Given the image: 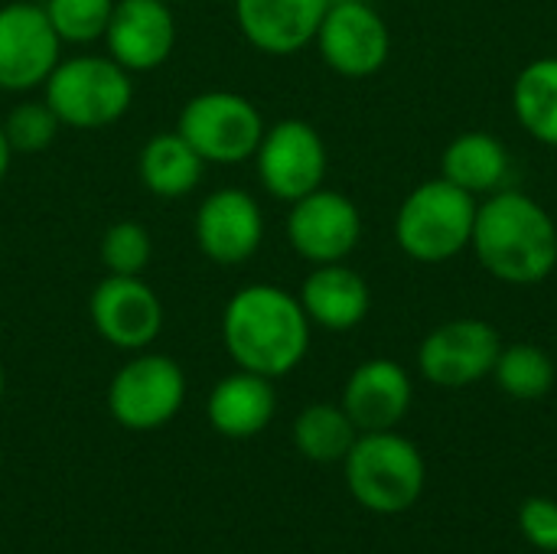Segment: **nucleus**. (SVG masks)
Listing matches in <instances>:
<instances>
[{
	"instance_id": "obj_15",
	"label": "nucleus",
	"mask_w": 557,
	"mask_h": 554,
	"mask_svg": "<svg viewBox=\"0 0 557 554\" xmlns=\"http://www.w3.org/2000/svg\"><path fill=\"white\" fill-rule=\"evenodd\" d=\"M108 56L131 75L160 69L176 49V16L166 0H114L108 29Z\"/></svg>"
},
{
	"instance_id": "obj_8",
	"label": "nucleus",
	"mask_w": 557,
	"mask_h": 554,
	"mask_svg": "<svg viewBox=\"0 0 557 554\" xmlns=\"http://www.w3.org/2000/svg\"><path fill=\"white\" fill-rule=\"evenodd\" d=\"M251 160L264 193L281 202H297L300 196L320 189L330 167L323 134L300 118H284L264 127Z\"/></svg>"
},
{
	"instance_id": "obj_4",
	"label": "nucleus",
	"mask_w": 557,
	"mask_h": 554,
	"mask_svg": "<svg viewBox=\"0 0 557 554\" xmlns=\"http://www.w3.org/2000/svg\"><path fill=\"white\" fill-rule=\"evenodd\" d=\"M343 470L352 500L379 516H395L411 509L428 483V467L421 451L395 431L359 434L343 460Z\"/></svg>"
},
{
	"instance_id": "obj_9",
	"label": "nucleus",
	"mask_w": 557,
	"mask_h": 554,
	"mask_svg": "<svg viewBox=\"0 0 557 554\" xmlns=\"http://www.w3.org/2000/svg\"><path fill=\"white\" fill-rule=\"evenodd\" d=\"M503 336L493 323L476 317H457L434 327L418 349L421 376L437 389H467L486 376L499 359Z\"/></svg>"
},
{
	"instance_id": "obj_16",
	"label": "nucleus",
	"mask_w": 557,
	"mask_h": 554,
	"mask_svg": "<svg viewBox=\"0 0 557 554\" xmlns=\"http://www.w3.org/2000/svg\"><path fill=\"white\" fill-rule=\"evenodd\" d=\"M414 389L411 376L395 359H366L352 369L343 385V411L352 418L359 434L369 431H395L408 408Z\"/></svg>"
},
{
	"instance_id": "obj_1",
	"label": "nucleus",
	"mask_w": 557,
	"mask_h": 554,
	"mask_svg": "<svg viewBox=\"0 0 557 554\" xmlns=\"http://www.w3.org/2000/svg\"><path fill=\"white\" fill-rule=\"evenodd\" d=\"M222 346L238 369L264 379L290 376L310 349V330L297 294L277 284H245L222 310Z\"/></svg>"
},
{
	"instance_id": "obj_19",
	"label": "nucleus",
	"mask_w": 557,
	"mask_h": 554,
	"mask_svg": "<svg viewBox=\"0 0 557 554\" xmlns=\"http://www.w3.org/2000/svg\"><path fill=\"white\" fill-rule=\"evenodd\" d=\"M277 411L274 379H264L248 369H235L232 376L219 379L206 402L209 424L228 441L258 438Z\"/></svg>"
},
{
	"instance_id": "obj_29",
	"label": "nucleus",
	"mask_w": 557,
	"mask_h": 554,
	"mask_svg": "<svg viewBox=\"0 0 557 554\" xmlns=\"http://www.w3.org/2000/svg\"><path fill=\"white\" fill-rule=\"evenodd\" d=\"M10 163H13V150H10V144H7L3 124H0V183H3L7 173H10Z\"/></svg>"
},
{
	"instance_id": "obj_21",
	"label": "nucleus",
	"mask_w": 557,
	"mask_h": 554,
	"mask_svg": "<svg viewBox=\"0 0 557 554\" xmlns=\"http://www.w3.org/2000/svg\"><path fill=\"white\" fill-rule=\"evenodd\" d=\"M206 167L209 163L193 150V144L176 127L153 134L137 157V176L144 189L157 199H183L196 193Z\"/></svg>"
},
{
	"instance_id": "obj_18",
	"label": "nucleus",
	"mask_w": 557,
	"mask_h": 554,
	"mask_svg": "<svg viewBox=\"0 0 557 554\" xmlns=\"http://www.w3.org/2000/svg\"><path fill=\"white\" fill-rule=\"evenodd\" d=\"M297 300L313 327L330 333H346L369 317L372 291L359 271H352L346 261H333V264H313V271L300 284Z\"/></svg>"
},
{
	"instance_id": "obj_17",
	"label": "nucleus",
	"mask_w": 557,
	"mask_h": 554,
	"mask_svg": "<svg viewBox=\"0 0 557 554\" xmlns=\"http://www.w3.org/2000/svg\"><path fill=\"white\" fill-rule=\"evenodd\" d=\"M333 0H235L242 36L268 56H294L317 39Z\"/></svg>"
},
{
	"instance_id": "obj_11",
	"label": "nucleus",
	"mask_w": 557,
	"mask_h": 554,
	"mask_svg": "<svg viewBox=\"0 0 557 554\" xmlns=\"http://www.w3.org/2000/svg\"><path fill=\"white\" fill-rule=\"evenodd\" d=\"M313 42L323 62L346 78L375 75L392 52L388 23L369 0H333Z\"/></svg>"
},
{
	"instance_id": "obj_5",
	"label": "nucleus",
	"mask_w": 557,
	"mask_h": 554,
	"mask_svg": "<svg viewBox=\"0 0 557 554\" xmlns=\"http://www.w3.org/2000/svg\"><path fill=\"white\" fill-rule=\"evenodd\" d=\"M476 209V196L463 193L444 176L428 180L405 196L395 216V242L408 258L421 264L450 261L470 248Z\"/></svg>"
},
{
	"instance_id": "obj_10",
	"label": "nucleus",
	"mask_w": 557,
	"mask_h": 554,
	"mask_svg": "<svg viewBox=\"0 0 557 554\" xmlns=\"http://www.w3.org/2000/svg\"><path fill=\"white\" fill-rule=\"evenodd\" d=\"M59 59L62 39L55 36L42 3L10 0L0 7V91L26 95L42 88Z\"/></svg>"
},
{
	"instance_id": "obj_14",
	"label": "nucleus",
	"mask_w": 557,
	"mask_h": 554,
	"mask_svg": "<svg viewBox=\"0 0 557 554\" xmlns=\"http://www.w3.org/2000/svg\"><path fill=\"white\" fill-rule=\"evenodd\" d=\"M193 238L202 258L219 268H235L255 258L264 242V212L248 189H212L193 219Z\"/></svg>"
},
{
	"instance_id": "obj_22",
	"label": "nucleus",
	"mask_w": 557,
	"mask_h": 554,
	"mask_svg": "<svg viewBox=\"0 0 557 554\" xmlns=\"http://www.w3.org/2000/svg\"><path fill=\"white\" fill-rule=\"evenodd\" d=\"M512 111L529 137L557 147V56L532 59L512 82Z\"/></svg>"
},
{
	"instance_id": "obj_2",
	"label": "nucleus",
	"mask_w": 557,
	"mask_h": 554,
	"mask_svg": "<svg viewBox=\"0 0 557 554\" xmlns=\"http://www.w3.org/2000/svg\"><path fill=\"white\" fill-rule=\"evenodd\" d=\"M470 248L496 281L542 284L557 268V222L542 202L506 186L480 202Z\"/></svg>"
},
{
	"instance_id": "obj_7",
	"label": "nucleus",
	"mask_w": 557,
	"mask_h": 554,
	"mask_svg": "<svg viewBox=\"0 0 557 554\" xmlns=\"http://www.w3.org/2000/svg\"><path fill=\"white\" fill-rule=\"evenodd\" d=\"M186 402V372L173 356L131 353L108 385V411L127 431H157L170 424Z\"/></svg>"
},
{
	"instance_id": "obj_13",
	"label": "nucleus",
	"mask_w": 557,
	"mask_h": 554,
	"mask_svg": "<svg viewBox=\"0 0 557 554\" xmlns=\"http://www.w3.org/2000/svg\"><path fill=\"white\" fill-rule=\"evenodd\" d=\"M362 238L359 206L336 189H313L290 202L287 212V242L310 264L346 261Z\"/></svg>"
},
{
	"instance_id": "obj_27",
	"label": "nucleus",
	"mask_w": 557,
	"mask_h": 554,
	"mask_svg": "<svg viewBox=\"0 0 557 554\" xmlns=\"http://www.w3.org/2000/svg\"><path fill=\"white\" fill-rule=\"evenodd\" d=\"M7 144L13 153H39L46 147H52L55 134H59V118L52 114V108L42 98H23L10 108V114L0 121Z\"/></svg>"
},
{
	"instance_id": "obj_24",
	"label": "nucleus",
	"mask_w": 557,
	"mask_h": 554,
	"mask_svg": "<svg viewBox=\"0 0 557 554\" xmlns=\"http://www.w3.org/2000/svg\"><path fill=\"white\" fill-rule=\"evenodd\" d=\"M493 379H496L499 392H506L509 398L539 402L555 389V359L535 343H512V346L499 349Z\"/></svg>"
},
{
	"instance_id": "obj_26",
	"label": "nucleus",
	"mask_w": 557,
	"mask_h": 554,
	"mask_svg": "<svg viewBox=\"0 0 557 554\" xmlns=\"http://www.w3.org/2000/svg\"><path fill=\"white\" fill-rule=\"evenodd\" d=\"M42 10L62 46H88L104 36L114 0H42Z\"/></svg>"
},
{
	"instance_id": "obj_30",
	"label": "nucleus",
	"mask_w": 557,
	"mask_h": 554,
	"mask_svg": "<svg viewBox=\"0 0 557 554\" xmlns=\"http://www.w3.org/2000/svg\"><path fill=\"white\" fill-rule=\"evenodd\" d=\"M3 392H7V376H3V366H0V402H3Z\"/></svg>"
},
{
	"instance_id": "obj_20",
	"label": "nucleus",
	"mask_w": 557,
	"mask_h": 554,
	"mask_svg": "<svg viewBox=\"0 0 557 554\" xmlns=\"http://www.w3.org/2000/svg\"><path fill=\"white\" fill-rule=\"evenodd\" d=\"M509 173H512L509 147L490 131H467L454 137L441 157V176L476 199L506 189Z\"/></svg>"
},
{
	"instance_id": "obj_25",
	"label": "nucleus",
	"mask_w": 557,
	"mask_h": 554,
	"mask_svg": "<svg viewBox=\"0 0 557 554\" xmlns=\"http://www.w3.org/2000/svg\"><path fill=\"white\" fill-rule=\"evenodd\" d=\"M98 255L108 274H127V278H144L150 258H153V238L147 225L134 219H121L104 229L98 242Z\"/></svg>"
},
{
	"instance_id": "obj_3",
	"label": "nucleus",
	"mask_w": 557,
	"mask_h": 554,
	"mask_svg": "<svg viewBox=\"0 0 557 554\" xmlns=\"http://www.w3.org/2000/svg\"><path fill=\"white\" fill-rule=\"evenodd\" d=\"M42 101L52 108L62 127L98 131L111 127L131 111L134 75L111 56H62L42 82Z\"/></svg>"
},
{
	"instance_id": "obj_6",
	"label": "nucleus",
	"mask_w": 557,
	"mask_h": 554,
	"mask_svg": "<svg viewBox=\"0 0 557 554\" xmlns=\"http://www.w3.org/2000/svg\"><path fill=\"white\" fill-rule=\"evenodd\" d=\"M264 127L268 124L258 104L225 88L193 95L176 118V131L206 163L215 167H235L251 160L264 137Z\"/></svg>"
},
{
	"instance_id": "obj_23",
	"label": "nucleus",
	"mask_w": 557,
	"mask_h": 554,
	"mask_svg": "<svg viewBox=\"0 0 557 554\" xmlns=\"http://www.w3.org/2000/svg\"><path fill=\"white\" fill-rule=\"evenodd\" d=\"M359 438V428L343 405L317 402L294 418V447L310 464H343Z\"/></svg>"
},
{
	"instance_id": "obj_28",
	"label": "nucleus",
	"mask_w": 557,
	"mask_h": 554,
	"mask_svg": "<svg viewBox=\"0 0 557 554\" xmlns=\"http://www.w3.org/2000/svg\"><path fill=\"white\" fill-rule=\"evenodd\" d=\"M519 529L539 552L557 554V503L548 496H532L519 509Z\"/></svg>"
},
{
	"instance_id": "obj_12",
	"label": "nucleus",
	"mask_w": 557,
	"mask_h": 554,
	"mask_svg": "<svg viewBox=\"0 0 557 554\" xmlns=\"http://www.w3.org/2000/svg\"><path fill=\"white\" fill-rule=\"evenodd\" d=\"M88 317L104 343L140 353L150 349L163 330V300L144 278L104 274L88 297Z\"/></svg>"
},
{
	"instance_id": "obj_31",
	"label": "nucleus",
	"mask_w": 557,
	"mask_h": 554,
	"mask_svg": "<svg viewBox=\"0 0 557 554\" xmlns=\"http://www.w3.org/2000/svg\"><path fill=\"white\" fill-rule=\"evenodd\" d=\"M166 3H183V0H166Z\"/></svg>"
}]
</instances>
